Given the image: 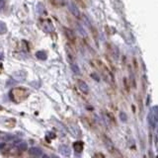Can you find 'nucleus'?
I'll list each match as a JSON object with an SVG mask.
<instances>
[{"instance_id": "1a4fd4ad", "label": "nucleus", "mask_w": 158, "mask_h": 158, "mask_svg": "<svg viewBox=\"0 0 158 158\" xmlns=\"http://www.w3.org/2000/svg\"><path fill=\"white\" fill-rule=\"evenodd\" d=\"M17 147L19 150H27V148H28V144H27V142L25 141H21L20 143L17 144Z\"/></svg>"}, {"instance_id": "f257e3e1", "label": "nucleus", "mask_w": 158, "mask_h": 158, "mask_svg": "<svg viewBox=\"0 0 158 158\" xmlns=\"http://www.w3.org/2000/svg\"><path fill=\"white\" fill-rule=\"evenodd\" d=\"M148 120H149V124L152 128H155L157 126V107H153L151 109L149 116H148Z\"/></svg>"}, {"instance_id": "423d86ee", "label": "nucleus", "mask_w": 158, "mask_h": 158, "mask_svg": "<svg viewBox=\"0 0 158 158\" xmlns=\"http://www.w3.org/2000/svg\"><path fill=\"white\" fill-rule=\"evenodd\" d=\"M78 88L83 92V93H87V92L89 91V87H88V85L82 80L78 81Z\"/></svg>"}, {"instance_id": "6e6552de", "label": "nucleus", "mask_w": 158, "mask_h": 158, "mask_svg": "<svg viewBox=\"0 0 158 158\" xmlns=\"http://www.w3.org/2000/svg\"><path fill=\"white\" fill-rule=\"evenodd\" d=\"M36 56H37V57L41 60H46L47 57V53H45V51H38V53H36Z\"/></svg>"}, {"instance_id": "20e7f679", "label": "nucleus", "mask_w": 158, "mask_h": 158, "mask_svg": "<svg viewBox=\"0 0 158 158\" xmlns=\"http://www.w3.org/2000/svg\"><path fill=\"white\" fill-rule=\"evenodd\" d=\"M68 8L69 10H70V12L72 13V15L75 16V17H79L80 16V11H79V9L76 7V5H74L73 3H70L68 5Z\"/></svg>"}, {"instance_id": "f03ea898", "label": "nucleus", "mask_w": 158, "mask_h": 158, "mask_svg": "<svg viewBox=\"0 0 158 158\" xmlns=\"http://www.w3.org/2000/svg\"><path fill=\"white\" fill-rule=\"evenodd\" d=\"M59 152L61 153L63 156L69 157V156H70V153H71V149H70V147H69L68 145H65V144H63V145L59 146Z\"/></svg>"}, {"instance_id": "2eb2a0df", "label": "nucleus", "mask_w": 158, "mask_h": 158, "mask_svg": "<svg viewBox=\"0 0 158 158\" xmlns=\"http://www.w3.org/2000/svg\"><path fill=\"white\" fill-rule=\"evenodd\" d=\"M58 3H64V0H56Z\"/></svg>"}, {"instance_id": "ddd939ff", "label": "nucleus", "mask_w": 158, "mask_h": 158, "mask_svg": "<svg viewBox=\"0 0 158 158\" xmlns=\"http://www.w3.org/2000/svg\"><path fill=\"white\" fill-rule=\"evenodd\" d=\"M71 70L73 72H75V73H79L80 70H79L78 66L76 64H71Z\"/></svg>"}, {"instance_id": "4468645a", "label": "nucleus", "mask_w": 158, "mask_h": 158, "mask_svg": "<svg viewBox=\"0 0 158 158\" xmlns=\"http://www.w3.org/2000/svg\"><path fill=\"white\" fill-rule=\"evenodd\" d=\"M5 5V1L4 0H0V9H2Z\"/></svg>"}, {"instance_id": "dca6fc26", "label": "nucleus", "mask_w": 158, "mask_h": 158, "mask_svg": "<svg viewBox=\"0 0 158 158\" xmlns=\"http://www.w3.org/2000/svg\"><path fill=\"white\" fill-rule=\"evenodd\" d=\"M43 158H51V157L47 156V155H43Z\"/></svg>"}, {"instance_id": "39448f33", "label": "nucleus", "mask_w": 158, "mask_h": 158, "mask_svg": "<svg viewBox=\"0 0 158 158\" xmlns=\"http://www.w3.org/2000/svg\"><path fill=\"white\" fill-rule=\"evenodd\" d=\"M29 153L34 157H40L42 155V150L38 147H31L30 150H29Z\"/></svg>"}, {"instance_id": "f8f14e48", "label": "nucleus", "mask_w": 158, "mask_h": 158, "mask_svg": "<svg viewBox=\"0 0 158 158\" xmlns=\"http://www.w3.org/2000/svg\"><path fill=\"white\" fill-rule=\"evenodd\" d=\"M65 33H66V35L68 36V39L74 40V35H73V33H72L71 31H69V30H67V29H65Z\"/></svg>"}, {"instance_id": "0eeeda50", "label": "nucleus", "mask_w": 158, "mask_h": 158, "mask_svg": "<svg viewBox=\"0 0 158 158\" xmlns=\"http://www.w3.org/2000/svg\"><path fill=\"white\" fill-rule=\"evenodd\" d=\"M73 148H74V150L77 151V152H81L83 149V143L81 141L75 142V143L73 144Z\"/></svg>"}, {"instance_id": "9b49d317", "label": "nucleus", "mask_w": 158, "mask_h": 158, "mask_svg": "<svg viewBox=\"0 0 158 158\" xmlns=\"http://www.w3.org/2000/svg\"><path fill=\"white\" fill-rule=\"evenodd\" d=\"M120 119H121L122 122H126V120H128V117H126V115L124 112H121V113H120Z\"/></svg>"}, {"instance_id": "f3484780", "label": "nucleus", "mask_w": 158, "mask_h": 158, "mask_svg": "<svg viewBox=\"0 0 158 158\" xmlns=\"http://www.w3.org/2000/svg\"><path fill=\"white\" fill-rule=\"evenodd\" d=\"M0 110H1V107H0Z\"/></svg>"}, {"instance_id": "7ed1b4c3", "label": "nucleus", "mask_w": 158, "mask_h": 158, "mask_svg": "<svg viewBox=\"0 0 158 158\" xmlns=\"http://www.w3.org/2000/svg\"><path fill=\"white\" fill-rule=\"evenodd\" d=\"M13 78L16 79L17 81H23L26 78V72L23 70L20 71H16L13 73Z\"/></svg>"}, {"instance_id": "9d476101", "label": "nucleus", "mask_w": 158, "mask_h": 158, "mask_svg": "<svg viewBox=\"0 0 158 158\" xmlns=\"http://www.w3.org/2000/svg\"><path fill=\"white\" fill-rule=\"evenodd\" d=\"M7 32V27H6L5 23L0 21V34H5Z\"/></svg>"}]
</instances>
